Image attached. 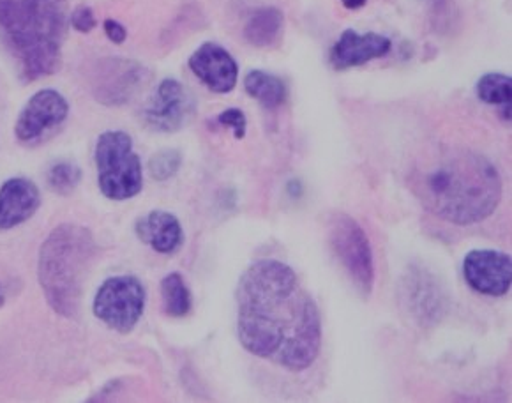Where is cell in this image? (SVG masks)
<instances>
[{
	"label": "cell",
	"instance_id": "cell-25",
	"mask_svg": "<svg viewBox=\"0 0 512 403\" xmlns=\"http://www.w3.org/2000/svg\"><path fill=\"white\" fill-rule=\"evenodd\" d=\"M341 4L350 11H355V9L364 8L368 4V0H341Z\"/></svg>",
	"mask_w": 512,
	"mask_h": 403
},
{
	"label": "cell",
	"instance_id": "cell-3",
	"mask_svg": "<svg viewBox=\"0 0 512 403\" xmlns=\"http://www.w3.org/2000/svg\"><path fill=\"white\" fill-rule=\"evenodd\" d=\"M0 32L25 80L50 77L61 68L64 22L53 0H0Z\"/></svg>",
	"mask_w": 512,
	"mask_h": 403
},
{
	"label": "cell",
	"instance_id": "cell-7",
	"mask_svg": "<svg viewBox=\"0 0 512 403\" xmlns=\"http://www.w3.org/2000/svg\"><path fill=\"white\" fill-rule=\"evenodd\" d=\"M145 289L135 276H113L98 289L94 297V315L106 326L128 335L142 319Z\"/></svg>",
	"mask_w": 512,
	"mask_h": 403
},
{
	"label": "cell",
	"instance_id": "cell-4",
	"mask_svg": "<svg viewBox=\"0 0 512 403\" xmlns=\"http://www.w3.org/2000/svg\"><path fill=\"white\" fill-rule=\"evenodd\" d=\"M96 255L91 230L62 223L39 250L38 278L53 312L75 319L80 310L83 278Z\"/></svg>",
	"mask_w": 512,
	"mask_h": 403
},
{
	"label": "cell",
	"instance_id": "cell-1",
	"mask_svg": "<svg viewBox=\"0 0 512 403\" xmlns=\"http://www.w3.org/2000/svg\"><path fill=\"white\" fill-rule=\"evenodd\" d=\"M237 336L256 358L288 372H304L322 349L317 301L294 269L276 259L256 260L235 289Z\"/></svg>",
	"mask_w": 512,
	"mask_h": 403
},
{
	"label": "cell",
	"instance_id": "cell-10",
	"mask_svg": "<svg viewBox=\"0 0 512 403\" xmlns=\"http://www.w3.org/2000/svg\"><path fill=\"white\" fill-rule=\"evenodd\" d=\"M68 114V101L62 94L53 89L36 92L16 121V138L23 144L38 142L46 133L59 128Z\"/></svg>",
	"mask_w": 512,
	"mask_h": 403
},
{
	"label": "cell",
	"instance_id": "cell-19",
	"mask_svg": "<svg viewBox=\"0 0 512 403\" xmlns=\"http://www.w3.org/2000/svg\"><path fill=\"white\" fill-rule=\"evenodd\" d=\"M477 98L486 105L509 107L512 101V78L504 73H488L477 82Z\"/></svg>",
	"mask_w": 512,
	"mask_h": 403
},
{
	"label": "cell",
	"instance_id": "cell-26",
	"mask_svg": "<svg viewBox=\"0 0 512 403\" xmlns=\"http://www.w3.org/2000/svg\"><path fill=\"white\" fill-rule=\"evenodd\" d=\"M4 303H6V292H4V287L0 285V308L4 306Z\"/></svg>",
	"mask_w": 512,
	"mask_h": 403
},
{
	"label": "cell",
	"instance_id": "cell-13",
	"mask_svg": "<svg viewBox=\"0 0 512 403\" xmlns=\"http://www.w3.org/2000/svg\"><path fill=\"white\" fill-rule=\"evenodd\" d=\"M391 39L385 38L377 32H343L338 41L334 43L331 50L332 68L343 71V69L359 68L368 64L369 61H375L380 57L391 52Z\"/></svg>",
	"mask_w": 512,
	"mask_h": 403
},
{
	"label": "cell",
	"instance_id": "cell-9",
	"mask_svg": "<svg viewBox=\"0 0 512 403\" xmlns=\"http://www.w3.org/2000/svg\"><path fill=\"white\" fill-rule=\"evenodd\" d=\"M463 276L477 294L502 297L512 285V260L497 250H472L463 260Z\"/></svg>",
	"mask_w": 512,
	"mask_h": 403
},
{
	"label": "cell",
	"instance_id": "cell-22",
	"mask_svg": "<svg viewBox=\"0 0 512 403\" xmlns=\"http://www.w3.org/2000/svg\"><path fill=\"white\" fill-rule=\"evenodd\" d=\"M218 122L221 126H226L234 131V137L237 140H242L246 137V130H248V121L246 115L239 108H228L225 112H221L218 117Z\"/></svg>",
	"mask_w": 512,
	"mask_h": 403
},
{
	"label": "cell",
	"instance_id": "cell-24",
	"mask_svg": "<svg viewBox=\"0 0 512 403\" xmlns=\"http://www.w3.org/2000/svg\"><path fill=\"white\" fill-rule=\"evenodd\" d=\"M105 32L108 39L113 41L115 45H122V43L126 41V38H128L126 27H124L122 23L117 22V20H106Z\"/></svg>",
	"mask_w": 512,
	"mask_h": 403
},
{
	"label": "cell",
	"instance_id": "cell-11",
	"mask_svg": "<svg viewBox=\"0 0 512 403\" xmlns=\"http://www.w3.org/2000/svg\"><path fill=\"white\" fill-rule=\"evenodd\" d=\"M147 77V69L138 62L106 59L99 64L94 94L105 105H122L133 98V94L144 85Z\"/></svg>",
	"mask_w": 512,
	"mask_h": 403
},
{
	"label": "cell",
	"instance_id": "cell-16",
	"mask_svg": "<svg viewBox=\"0 0 512 403\" xmlns=\"http://www.w3.org/2000/svg\"><path fill=\"white\" fill-rule=\"evenodd\" d=\"M285 16L278 8L255 9L244 25V38L256 48H269L283 36Z\"/></svg>",
	"mask_w": 512,
	"mask_h": 403
},
{
	"label": "cell",
	"instance_id": "cell-8",
	"mask_svg": "<svg viewBox=\"0 0 512 403\" xmlns=\"http://www.w3.org/2000/svg\"><path fill=\"white\" fill-rule=\"evenodd\" d=\"M196 103L191 92L174 78L163 80L145 108V121L152 130L175 133L195 115Z\"/></svg>",
	"mask_w": 512,
	"mask_h": 403
},
{
	"label": "cell",
	"instance_id": "cell-20",
	"mask_svg": "<svg viewBox=\"0 0 512 403\" xmlns=\"http://www.w3.org/2000/svg\"><path fill=\"white\" fill-rule=\"evenodd\" d=\"M80 181H82V170L71 161H61V163L53 165L46 175L48 188L62 197L73 193Z\"/></svg>",
	"mask_w": 512,
	"mask_h": 403
},
{
	"label": "cell",
	"instance_id": "cell-5",
	"mask_svg": "<svg viewBox=\"0 0 512 403\" xmlns=\"http://www.w3.org/2000/svg\"><path fill=\"white\" fill-rule=\"evenodd\" d=\"M96 165L101 193L110 200H129L144 188V168L124 131H106L96 144Z\"/></svg>",
	"mask_w": 512,
	"mask_h": 403
},
{
	"label": "cell",
	"instance_id": "cell-21",
	"mask_svg": "<svg viewBox=\"0 0 512 403\" xmlns=\"http://www.w3.org/2000/svg\"><path fill=\"white\" fill-rule=\"evenodd\" d=\"M181 165V153L175 151V149H166V151H161L154 158H151V161H149V172H151L152 177L156 181L163 183V181L172 179L179 172Z\"/></svg>",
	"mask_w": 512,
	"mask_h": 403
},
{
	"label": "cell",
	"instance_id": "cell-23",
	"mask_svg": "<svg viewBox=\"0 0 512 403\" xmlns=\"http://www.w3.org/2000/svg\"><path fill=\"white\" fill-rule=\"evenodd\" d=\"M71 25L78 32H91L96 27V16L89 6H78L71 15Z\"/></svg>",
	"mask_w": 512,
	"mask_h": 403
},
{
	"label": "cell",
	"instance_id": "cell-14",
	"mask_svg": "<svg viewBox=\"0 0 512 403\" xmlns=\"http://www.w3.org/2000/svg\"><path fill=\"white\" fill-rule=\"evenodd\" d=\"M41 206L38 186L29 179H9L0 188V230L15 229L31 220Z\"/></svg>",
	"mask_w": 512,
	"mask_h": 403
},
{
	"label": "cell",
	"instance_id": "cell-2",
	"mask_svg": "<svg viewBox=\"0 0 512 403\" xmlns=\"http://www.w3.org/2000/svg\"><path fill=\"white\" fill-rule=\"evenodd\" d=\"M408 186L428 213L456 227L488 220L504 193L497 167L468 149H444L422 158L412 168Z\"/></svg>",
	"mask_w": 512,
	"mask_h": 403
},
{
	"label": "cell",
	"instance_id": "cell-15",
	"mask_svg": "<svg viewBox=\"0 0 512 403\" xmlns=\"http://www.w3.org/2000/svg\"><path fill=\"white\" fill-rule=\"evenodd\" d=\"M136 234L140 241L149 244L152 250L161 255H172L181 248L184 241L181 221L166 211H152L136 221Z\"/></svg>",
	"mask_w": 512,
	"mask_h": 403
},
{
	"label": "cell",
	"instance_id": "cell-12",
	"mask_svg": "<svg viewBox=\"0 0 512 403\" xmlns=\"http://www.w3.org/2000/svg\"><path fill=\"white\" fill-rule=\"evenodd\" d=\"M189 68L216 94H228L235 89L239 66L228 50L216 43H204L189 59Z\"/></svg>",
	"mask_w": 512,
	"mask_h": 403
},
{
	"label": "cell",
	"instance_id": "cell-17",
	"mask_svg": "<svg viewBox=\"0 0 512 403\" xmlns=\"http://www.w3.org/2000/svg\"><path fill=\"white\" fill-rule=\"evenodd\" d=\"M244 89L267 110H276L288 98L287 84L281 78L265 73L262 69L249 71L244 78Z\"/></svg>",
	"mask_w": 512,
	"mask_h": 403
},
{
	"label": "cell",
	"instance_id": "cell-6",
	"mask_svg": "<svg viewBox=\"0 0 512 403\" xmlns=\"http://www.w3.org/2000/svg\"><path fill=\"white\" fill-rule=\"evenodd\" d=\"M329 244L350 282L362 297L371 296L375 287V260L366 232L345 213H334L327 227Z\"/></svg>",
	"mask_w": 512,
	"mask_h": 403
},
{
	"label": "cell",
	"instance_id": "cell-18",
	"mask_svg": "<svg viewBox=\"0 0 512 403\" xmlns=\"http://www.w3.org/2000/svg\"><path fill=\"white\" fill-rule=\"evenodd\" d=\"M161 301L166 315L181 319L186 317L193 308V299L188 285L179 273L166 274L161 280Z\"/></svg>",
	"mask_w": 512,
	"mask_h": 403
}]
</instances>
